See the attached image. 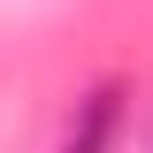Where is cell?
Returning <instances> with one entry per match:
<instances>
[{"instance_id":"6da1fadb","label":"cell","mask_w":153,"mask_h":153,"mask_svg":"<svg viewBox=\"0 0 153 153\" xmlns=\"http://www.w3.org/2000/svg\"><path fill=\"white\" fill-rule=\"evenodd\" d=\"M115 138H123V84H92V92L76 100L69 130H61V153H115Z\"/></svg>"}]
</instances>
